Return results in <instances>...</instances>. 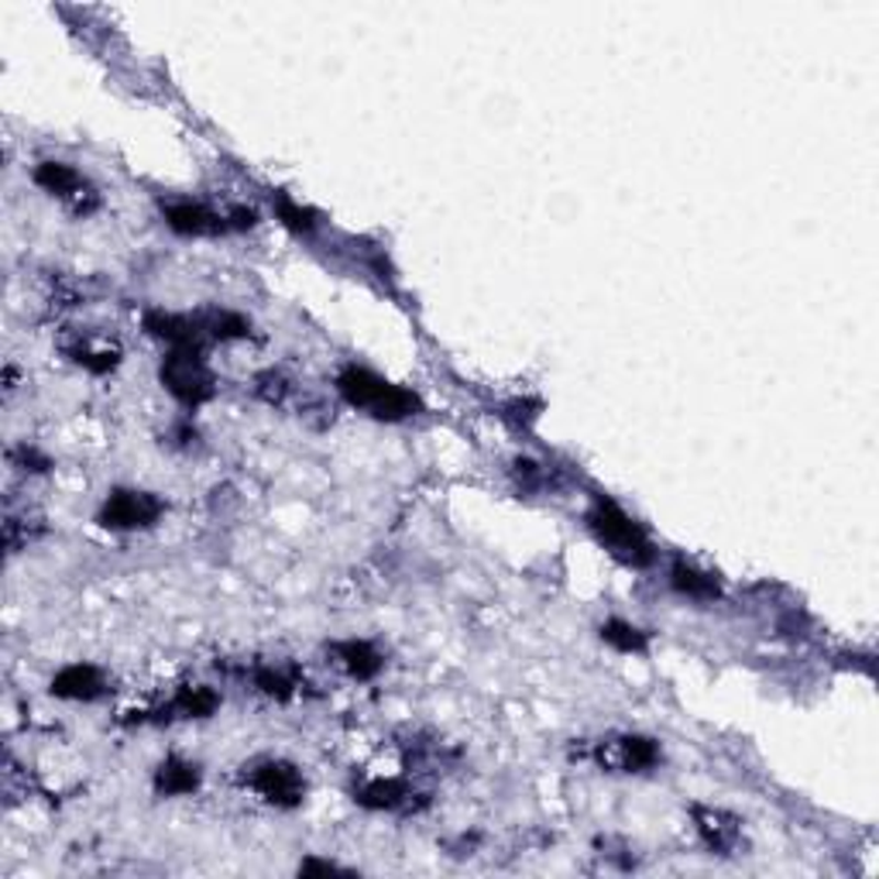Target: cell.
Instances as JSON below:
<instances>
[{
    "label": "cell",
    "instance_id": "obj_24",
    "mask_svg": "<svg viewBox=\"0 0 879 879\" xmlns=\"http://www.w3.org/2000/svg\"><path fill=\"white\" fill-rule=\"evenodd\" d=\"M337 866L334 863H303L300 872H334Z\"/></svg>",
    "mask_w": 879,
    "mask_h": 879
},
{
    "label": "cell",
    "instance_id": "obj_12",
    "mask_svg": "<svg viewBox=\"0 0 879 879\" xmlns=\"http://www.w3.org/2000/svg\"><path fill=\"white\" fill-rule=\"evenodd\" d=\"M695 829L705 838L708 848L714 852H732L739 845V821L725 811H711V808H695Z\"/></svg>",
    "mask_w": 879,
    "mask_h": 879
},
{
    "label": "cell",
    "instance_id": "obj_11",
    "mask_svg": "<svg viewBox=\"0 0 879 879\" xmlns=\"http://www.w3.org/2000/svg\"><path fill=\"white\" fill-rule=\"evenodd\" d=\"M334 660L340 663L343 670H348L354 680H371V677H379L382 670V653L368 643V639H348V643H334L330 646Z\"/></svg>",
    "mask_w": 879,
    "mask_h": 879
},
{
    "label": "cell",
    "instance_id": "obj_22",
    "mask_svg": "<svg viewBox=\"0 0 879 879\" xmlns=\"http://www.w3.org/2000/svg\"><path fill=\"white\" fill-rule=\"evenodd\" d=\"M14 458H18V464H24L29 471H48L52 467V461L45 454H38V450H32V447H21Z\"/></svg>",
    "mask_w": 879,
    "mask_h": 879
},
{
    "label": "cell",
    "instance_id": "obj_8",
    "mask_svg": "<svg viewBox=\"0 0 879 879\" xmlns=\"http://www.w3.org/2000/svg\"><path fill=\"white\" fill-rule=\"evenodd\" d=\"M145 327L151 337L166 340L172 351H203V319L200 316H179V313H166V309H151L145 316Z\"/></svg>",
    "mask_w": 879,
    "mask_h": 879
},
{
    "label": "cell",
    "instance_id": "obj_9",
    "mask_svg": "<svg viewBox=\"0 0 879 879\" xmlns=\"http://www.w3.org/2000/svg\"><path fill=\"white\" fill-rule=\"evenodd\" d=\"M162 213H166V224L185 237H206V234L227 230V217H221V213H213L210 206L193 203V200H172L162 206Z\"/></svg>",
    "mask_w": 879,
    "mask_h": 879
},
{
    "label": "cell",
    "instance_id": "obj_14",
    "mask_svg": "<svg viewBox=\"0 0 879 879\" xmlns=\"http://www.w3.org/2000/svg\"><path fill=\"white\" fill-rule=\"evenodd\" d=\"M200 787V769L179 756H169L162 766L155 769V790L166 797H185Z\"/></svg>",
    "mask_w": 879,
    "mask_h": 879
},
{
    "label": "cell",
    "instance_id": "obj_20",
    "mask_svg": "<svg viewBox=\"0 0 879 879\" xmlns=\"http://www.w3.org/2000/svg\"><path fill=\"white\" fill-rule=\"evenodd\" d=\"M275 217L289 227V230H296V234H313L316 230V213L309 206H303L300 200H292L285 193L275 196Z\"/></svg>",
    "mask_w": 879,
    "mask_h": 879
},
{
    "label": "cell",
    "instance_id": "obj_4",
    "mask_svg": "<svg viewBox=\"0 0 879 879\" xmlns=\"http://www.w3.org/2000/svg\"><path fill=\"white\" fill-rule=\"evenodd\" d=\"M162 498H155L151 492H135V488H117L106 495L103 502V509L97 516V522L103 529H148L158 522V516H162Z\"/></svg>",
    "mask_w": 879,
    "mask_h": 879
},
{
    "label": "cell",
    "instance_id": "obj_3",
    "mask_svg": "<svg viewBox=\"0 0 879 879\" xmlns=\"http://www.w3.org/2000/svg\"><path fill=\"white\" fill-rule=\"evenodd\" d=\"M158 375L182 406H203L213 395V371L206 368L203 351H169Z\"/></svg>",
    "mask_w": 879,
    "mask_h": 879
},
{
    "label": "cell",
    "instance_id": "obj_1",
    "mask_svg": "<svg viewBox=\"0 0 879 879\" xmlns=\"http://www.w3.org/2000/svg\"><path fill=\"white\" fill-rule=\"evenodd\" d=\"M337 392L348 398V403L368 416L375 419H406L419 409V398L403 388V385H392L388 379L375 375V371L368 368H358V364H348L337 375Z\"/></svg>",
    "mask_w": 879,
    "mask_h": 879
},
{
    "label": "cell",
    "instance_id": "obj_6",
    "mask_svg": "<svg viewBox=\"0 0 879 879\" xmlns=\"http://www.w3.org/2000/svg\"><path fill=\"white\" fill-rule=\"evenodd\" d=\"M598 763L616 774H643L660 763V745L646 735H622L598 745Z\"/></svg>",
    "mask_w": 879,
    "mask_h": 879
},
{
    "label": "cell",
    "instance_id": "obj_17",
    "mask_svg": "<svg viewBox=\"0 0 879 879\" xmlns=\"http://www.w3.org/2000/svg\"><path fill=\"white\" fill-rule=\"evenodd\" d=\"M217 705H221L217 690L196 684V687H182L179 690L176 701H172V711L179 718H210L213 711H217Z\"/></svg>",
    "mask_w": 879,
    "mask_h": 879
},
{
    "label": "cell",
    "instance_id": "obj_16",
    "mask_svg": "<svg viewBox=\"0 0 879 879\" xmlns=\"http://www.w3.org/2000/svg\"><path fill=\"white\" fill-rule=\"evenodd\" d=\"M69 358L76 364H83L87 371H93V375H106V371L117 368L121 351L114 348V343H106V340L79 337V343H72V348H69Z\"/></svg>",
    "mask_w": 879,
    "mask_h": 879
},
{
    "label": "cell",
    "instance_id": "obj_10",
    "mask_svg": "<svg viewBox=\"0 0 879 879\" xmlns=\"http://www.w3.org/2000/svg\"><path fill=\"white\" fill-rule=\"evenodd\" d=\"M52 695L63 701H97L106 695V677L93 663H69L52 677Z\"/></svg>",
    "mask_w": 879,
    "mask_h": 879
},
{
    "label": "cell",
    "instance_id": "obj_2",
    "mask_svg": "<svg viewBox=\"0 0 879 879\" xmlns=\"http://www.w3.org/2000/svg\"><path fill=\"white\" fill-rule=\"evenodd\" d=\"M588 526L598 537V543L611 556H619L622 564H629V567H650L653 564L656 550L646 537V529L639 526L632 516H626L611 498H595L591 512H588Z\"/></svg>",
    "mask_w": 879,
    "mask_h": 879
},
{
    "label": "cell",
    "instance_id": "obj_7",
    "mask_svg": "<svg viewBox=\"0 0 879 879\" xmlns=\"http://www.w3.org/2000/svg\"><path fill=\"white\" fill-rule=\"evenodd\" d=\"M35 182L42 185L45 193L66 200L76 213H90L97 206V193L90 190V182L66 162H38L35 166Z\"/></svg>",
    "mask_w": 879,
    "mask_h": 879
},
{
    "label": "cell",
    "instance_id": "obj_15",
    "mask_svg": "<svg viewBox=\"0 0 879 879\" xmlns=\"http://www.w3.org/2000/svg\"><path fill=\"white\" fill-rule=\"evenodd\" d=\"M670 584H674V588H677L680 595L695 598V601H714V598H722V588H718V581H714L708 571H701V567H695V564H687V561H677V564L670 567Z\"/></svg>",
    "mask_w": 879,
    "mask_h": 879
},
{
    "label": "cell",
    "instance_id": "obj_21",
    "mask_svg": "<svg viewBox=\"0 0 879 879\" xmlns=\"http://www.w3.org/2000/svg\"><path fill=\"white\" fill-rule=\"evenodd\" d=\"M255 684L264 690V695H272V698H289L292 687H296V680H292L289 674H282V670H275V667H258Z\"/></svg>",
    "mask_w": 879,
    "mask_h": 879
},
{
    "label": "cell",
    "instance_id": "obj_13",
    "mask_svg": "<svg viewBox=\"0 0 879 879\" xmlns=\"http://www.w3.org/2000/svg\"><path fill=\"white\" fill-rule=\"evenodd\" d=\"M409 784L398 780V777H379V780H368L364 787H358V804L371 808V811H395V808H406L409 804Z\"/></svg>",
    "mask_w": 879,
    "mask_h": 879
},
{
    "label": "cell",
    "instance_id": "obj_18",
    "mask_svg": "<svg viewBox=\"0 0 879 879\" xmlns=\"http://www.w3.org/2000/svg\"><path fill=\"white\" fill-rule=\"evenodd\" d=\"M200 319H203V330L210 340H241L251 334V324L234 309H213Z\"/></svg>",
    "mask_w": 879,
    "mask_h": 879
},
{
    "label": "cell",
    "instance_id": "obj_5",
    "mask_svg": "<svg viewBox=\"0 0 879 879\" xmlns=\"http://www.w3.org/2000/svg\"><path fill=\"white\" fill-rule=\"evenodd\" d=\"M248 784L264 797L269 804L275 808H296L303 804V793H306V784L300 777V769L285 763V759H264L251 769Z\"/></svg>",
    "mask_w": 879,
    "mask_h": 879
},
{
    "label": "cell",
    "instance_id": "obj_23",
    "mask_svg": "<svg viewBox=\"0 0 879 879\" xmlns=\"http://www.w3.org/2000/svg\"><path fill=\"white\" fill-rule=\"evenodd\" d=\"M255 224H258V213H255V210H248V206H234V210L227 213V227L248 230V227H255Z\"/></svg>",
    "mask_w": 879,
    "mask_h": 879
},
{
    "label": "cell",
    "instance_id": "obj_19",
    "mask_svg": "<svg viewBox=\"0 0 879 879\" xmlns=\"http://www.w3.org/2000/svg\"><path fill=\"white\" fill-rule=\"evenodd\" d=\"M601 639L619 653H646V646H650L646 632L635 629L632 622H622V619H608L601 626Z\"/></svg>",
    "mask_w": 879,
    "mask_h": 879
}]
</instances>
